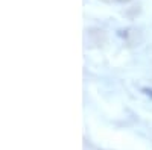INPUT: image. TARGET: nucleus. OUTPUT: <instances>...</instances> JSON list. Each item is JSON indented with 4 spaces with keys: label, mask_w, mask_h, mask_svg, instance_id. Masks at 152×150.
Segmentation results:
<instances>
[{
    "label": "nucleus",
    "mask_w": 152,
    "mask_h": 150,
    "mask_svg": "<svg viewBox=\"0 0 152 150\" xmlns=\"http://www.w3.org/2000/svg\"><path fill=\"white\" fill-rule=\"evenodd\" d=\"M142 91H143L148 97H151V99H152V88H143Z\"/></svg>",
    "instance_id": "nucleus-1"
},
{
    "label": "nucleus",
    "mask_w": 152,
    "mask_h": 150,
    "mask_svg": "<svg viewBox=\"0 0 152 150\" xmlns=\"http://www.w3.org/2000/svg\"><path fill=\"white\" fill-rule=\"evenodd\" d=\"M117 2H129V0H117Z\"/></svg>",
    "instance_id": "nucleus-2"
}]
</instances>
